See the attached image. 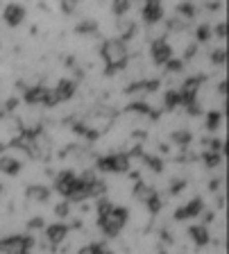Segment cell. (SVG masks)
Masks as SVG:
<instances>
[{
    "label": "cell",
    "mask_w": 229,
    "mask_h": 254,
    "mask_svg": "<svg viewBox=\"0 0 229 254\" xmlns=\"http://www.w3.org/2000/svg\"><path fill=\"white\" fill-rule=\"evenodd\" d=\"M100 55H102V62L109 70H118L123 68L127 64V43L120 41V39H107L100 48Z\"/></svg>",
    "instance_id": "7a4b0ae2"
},
{
    "label": "cell",
    "mask_w": 229,
    "mask_h": 254,
    "mask_svg": "<svg viewBox=\"0 0 229 254\" xmlns=\"http://www.w3.org/2000/svg\"><path fill=\"white\" fill-rule=\"evenodd\" d=\"M98 170L102 173H127L129 170V154H107V157H100L96 164Z\"/></svg>",
    "instance_id": "277c9868"
},
{
    "label": "cell",
    "mask_w": 229,
    "mask_h": 254,
    "mask_svg": "<svg viewBox=\"0 0 229 254\" xmlns=\"http://www.w3.org/2000/svg\"><path fill=\"white\" fill-rule=\"evenodd\" d=\"M141 16H143V21L148 23L150 27L159 25V23L164 21V7H161V2H157V0H148V2H143V7H141Z\"/></svg>",
    "instance_id": "8992f818"
},
{
    "label": "cell",
    "mask_w": 229,
    "mask_h": 254,
    "mask_svg": "<svg viewBox=\"0 0 229 254\" xmlns=\"http://www.w3.org/2000/svg\"><path fill=\"white\" fill-rule=\"evenodd\" d=\"M41 227H43L41 218H32V220H30V229H41Z\"/></svg>",
    "instance_id": "4dcf8cb0"
},
{
    "label": "cell",
    "mask_w": 229,
    "mask_h": 254,
    "mask_svg": "<svg viewBox=\"0 0 229 254\" xmlns=\"http://www.w3.org/2000/svg\"><path fill=\"white\" fill-rule=\"evenodd\" d=\"M195 5H193V2H179V5H177V14L181 16V18H193V16H195Z\"/></svg>",
    "instance_id": "ac0fdd59"
},
{
    "label": "cell",
    "mask_w": 229,
    "mask_h": 254,
    "mask_svg": "<svg viewBox=\"0 0 229 254\" xmlns=\"http://www.w3.org/2000/svg\"><path fill=\"white\" fill-rule=\"evenodd\" d=\"M50 197V189L48 186H41V184H34L27 189V200L32 202H46Z\"/></svg>",
    "instance_id": "5bb4252c"
},
{
    "label": "cell",
    "mask_w": 229,
    "mask_h": 254,
    "mask_svg": "<svg viewBox=\"0 0 229 254\" xmlns=\"http://www.w3.org/2000/svg\"><path fill=\"white\" fill-rule=\"evenodd\" d=\"M0 173H2V175H16V173H21V161H18L16 157L2 154V157H0Z\"/></svg>",
    "instance_id": "4fadbf2b"
},
{
    "label": "cell",
    "mask_w": 229,
    "mask_h": 254,
    "mask_svg": "<svg viewBox=\"0 0 229 254\" xmlns=\"http://www.w3.org/2000/svg\"><path fill=\"white\" fill-rule=\"evenodd\" d=\"M202 159H204V164H207L209 168H216V166H220V161H223V154H218V152H207Z\"/></svg>",
    "instance_id": "d6986e66"
},
{
    "label": "cell",
    "mask_w": 229,
    "mask_h": 254,
    "mask_svg": "<svg viewBox=\"0 0 229 254\" xmlns=\"http://www.w3.org/2000/svg\"><path fill=\"white\" fill-rule=\"evenodd\" d=\"M145 206L150 209V213H159L161 211V195L159 193H155V195L150 197V200L145 202Z\"/></svg>",
    "instance_id": "7402d4cb"
},
{
    "label": "cell",
    "mask_w": 229,
    "mask_h": 254,
    "mask_svg": "<svg viewBox=\"0 0 229 254\" xmlns=\"http://www.w3.org/2000/svg\"><path fill=\"white\" fill-rule=\"evenodd\" d=\"M209 37H211V27H209V25H200V27L195 30V41H197V43L209 41Z\"/></svg>",
    "instance_id": "44dd1931"
},
{
    "label": "cell",
    "mask_w": 229,
    "mask_h": 254,
    "mask_svg": "<svg viewBox=\"0 0 229 254\" xmlns=\"http://www.w3.org/2000/svg\"><path fill=\"white\" fill-rule=\"evenodd\" d=\"M172 141L179 143V145H186V143L191 141V134H188V132H175V134H172Z\"/></svg>",
    "instance_id": "4316f807"
},
{
    "label": "cell",
    "mask_w": 229,
    "mask_h": 254,
    "mask_svg": "<svg viewBox=\"0 0 229 254\" xmlns=\"http://www.w3.org/2000/svg\"><path fill=\"white\" fill-rule=\"evenodd\" d=\"M77 184V175L73 173V170H64V173L57 175V180H55V189L61 193V195H68L70 190H73V186Z\"/></svg>",
    "instance_id": "9c48e42d"
},
{
    "label": "cell",
    "mask_w": 229,
    "mask_h": 254,
    "mask_svg": "<svg viewBox=\"0 0 229 254\" xmlns=\"http://www.w3.org/2000/svg\"><path fill=\"white\" fill-rule=\"evenodd\" d=\"M166 70H168V73H172V75L181 73V70H184V62H181V59H175V57H172L171 62L166 64Z\"/></svg>",
    "instance_id": "603a6c76"
},
{
    "label": "cell",
    "mask_w": 229,
    "mask_h": 254,
    "mask_svg": "<svg viewBox=\"0 0 229 254\" xmlns=\"http://www.w3.org/2000/svg\"><path fill=\"white\" fill-rule=\"evenodd\" d=\"M55 211H57V216L66 218V216H68V211H70V204H68V202H61V204H59Z\"/></svg>",
    "instance_id": "f546056e"
},
{
    "label": "cell",
    "mask_w": 229,
    "mask_h": 254,
    "mask_svg": "<svg viewBox=\"0 0 229 254\" xmlns=\"http://www.w3.org/2000/svg\"><path fill=\"white\" fill-rule=\"evenodd\" d=\"M150 55H152V62L159 64V66H166L175 55H172V46L168 39H155L152 41V48H150Z\"/></svg>",
    "instance_id": "5b68a950"
},
{
    "label": "cell",
    "mask_w": 229,
    "mask_h": 254,
    "mask_svg": "<svg viewBox=\"0 0 229 254\" xmlns=\"http://www.w3.org/2000/svg\"><path fill=\"white\" fill-rule=\"evenodd\" d=\"M75 34H82V37H93V34H98V23L96 21H82L80 25L75 27Z\"/></svg>",
    "instance_id": "2e32d148"
},
{
    "label": "cell",
    "mask_w": 229,
    "mask_h": 254,
    "mask_svg": "<svg viewBox=\"0 0 229 254\" xmlns=\"http://www.w3.org/2000/svg\"><path fill=\"white\" fill-rule=\"evenodd\" d=\"M77 254H107V250L102 248L100 243H89V245H84Z\"/></svg>",
    "instance_id": "ffe728a7"
},
{
    "label": "cell",
    "mask_w": 229,
    "mask_h": 254,
    "mask_svg": "<svg viewBox=\"0 0 229 254\" xmlns=\"http://www.w3.org/2000/svg\"><path fill=\"white\" fill-rule=\"evenodd\" d=\"M220 121H223L220 111H211V114L207 116V127H209V129H218V127H220Z\"/></svg>",
    "instance_id": "cb8c5ba5"
},
{
    "label": "cell",
    "mask_w": 229,
    "mask_h": 254,
    "mask_svg": "<svg viewBox=\"0 0 229 254\" xmlns=\"http://www.w3.org/2000/svg\"><path fill=\"white\" fill-rule=\"evenodd\" d=\"M157 190L155 189H150L148 184H143V182H139V184H136V189H134V195H136V200H141L145 204V202L150 200V197L155 195Z\"/></svg>",
    "instance_id": "e0dca14e"
},
{
    "label": "cell",
    "mask_w": 229,
    "mask_h": 254,
    "mask_svg": "<svg viewBox=\"0 0 229 254\" xmlns=\"http://www.w3.org/2000/svg\"><path fill=\"white\" fill-rule=\"evenodd\" d=\"M66 234H68V225H64V222H57V225L46 227V238H48L50 245H59L66 238Z\"/></svg>",
    "instance_id": "7c38bea8"
},
{
    "label": "cell",
    "mask_w": 229,
    "mask_h": 254,
    "mask_svg": "<svg viewBox=\"0 0 229 254\" xmlns=\"http://www.w3.org/2000/svg\"><path fill=\"white\" fill-rule=\"evenodd\" d=\"M34 245L32 236H23V234H14L0 241V252L2 254H30V248Z\"/></svg>",
    "instance_id": "3957f363"
},
{
    "label": "cell",
    "mask_w": 229,
    "mask_h": 254,
    "mask_svg": "<svg viewBox=\"0 0 229 254\" xmlns=\"http://www.w3.org/2000/svg\"><path fill=\"white\" fill-rule=\"evenodd\" d=\"M200 213H202V200H200V197H193L188 204L177 209L175 218L177 220H188V218H195V216H200Z\"/></svg>",
    "instance_id": "30bf717a"
},
{
    "label": "cell",
    "mask_w": 229,
    "mask_h": 254,
    "mask_svg": "<svg viewBox=\"0 0 229 254\" xmlns=\"http://www.w3.org/2000/svg\"><path fill=\"white\" fill-rule=\"evenodd\" d=\"M145 164H148L150 168L155 170V173H159V170L164 168V164H161V161H159V159H157V157H145Z\"/></svg>",
    "instance_id": "83f0119b"
},
{
    "label": "cell",
    "mask_w": 229,
    "mask_h": 254,
    "mask_svg": "<svg viewBox=\"0 0 229 254\" xmlns=\"http://www.w3.org/2000/svg\"><path fill=\"white\" fill-rule=\"evenodd\" d=\"M127 218H129L127 209L114 206L107 197H100V204H98V225L105 232V236H116L125 227Z\"/></svg>",
    "instance_id": "6da1fadb"
},
{
    "label": "cell",
    "mask_w": 229,
    "mask_h": 254,
    "mask_svg": "<svg viewBox=\"0 0 229 254\" xmlns=\"http://www.w3.org/2000/svg\"><path fill=\"white\" fill-rule=\"evenodd\" d=\"M75 91H77V79H61L55 89H50V93H53L55 102H64V100H70L75 95Z\"/></svg>",
    "instance_id": "52a82bcc"
},
{
    "label": "cell",
    "mask_w": 229,
    "mask_h": 254,
    "mask_svg": "<svg viewBox=\"0 0 229 254\" xmlns=\"http://www.w3.org/2000/svg\"><path fill=\"white\" fill-rule=\"evenodd\" d=\"M188 234H191V238L195 241L197 245H207L209 241H211V236H209V229L204 227V225H195V227L188 229Z\"/></svg>",
    "instance_id": "9a60e30c"
},
{
    "label": "cell",
    "mask_w": 229,
    "mask_h": 254,
    "mask_svg": "<svg viewBox=\"0 0 229 254\" xmlns=\"http://www.w3.org/2000/svg\"><path fill=\"white\" fill-rule=\"evenodd\" d=\"M225 59H227V55H225V48H218V50H211V62L218 64V66H223Z\"/></svg>",
    "instance_id": "484cf974"
},
{
    "label": "cell",
    "mask_w": 229,
    "mask_h": 254,
    "mask_svg": "<svg viewBox=\"0 0 229 254\" xmlns=\"http://www.w3.org/2000/svg\"><path fill=\"white\" fill-rule=\"evenodd\" d=\"M48 93H50V89H46V86H30V89H25V102L27 105H43L46 107Z\"/></svg>",
    "instance_id": "8fae6325"
},
{
    "label": "cell",
    "mask_w": 229,
    "mask_h": 254,
    "mask_svg": "<svg viewBox=\"0 0 229 254\" xmlns=\"http://www.w3.org/2000/svg\"><path fill=\"white\" fill-rule=\"evenodd\" d=\"M5 23L9 27H16L21 25L23 21H25V5H21V2H9V5L5 7Z\"/></svg>",
    "instance_id": "ba28073f"
},
{
    "label": "cell",
    "mask_w": 229,
    "mask_h": 254,
    "mask_svg": "<svg viewBox=\"0 0 229 254\" xmlns=\"http://www.w3.org/2000/svg\"><path fill=\"white\" fill-rule=\"evenodd\" d=\"M213 34H216L218 39H225L227 37V25H225V23H218V25L213 27Z\"/></svg>",
    "instance_id": "f1b7e54d"
},
{
    "label": "cell",
    "mask_w": 229,
    "mask_h": 254,
    "mask_svg": "<svg viewBox=\"0 0 229 254\" xmlns=\"http://www.w3.org/2000/svg\"><path fill=\"white\" fill-rule=\"evenodd\" d=\"M112 9H114V14H116L118 18H123V16L127 14V9H129V2H125V0H118V2H114V5H112Z\"/></svg>",
    "instance_id": "d4e9b609"
},
{
    "label": "cell",
    "mask_w": 229,
    "mask_h": 254,
    "mask_svg": "<svg viewBox=\"0 0 229 254\" xmlns=\"http://www.w3.org/2000/svg\"><path fill=\"white\" fill-rule=\"evenodd\" d=\"M75 7H77L75 2H61V9H64L66 14H68V11H75Z\"/></svg>",
    "instance_id": "1f68e13d"
}]
</instances>
